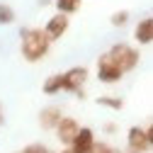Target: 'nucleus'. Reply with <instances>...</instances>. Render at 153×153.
Listing matches in <instances>:
<instances>
[{
    "label": "nucleus",
    "mask_w": 153,
    "mask_h": 153,
    "mask_svg": "<svg viewBox=\"0 0 153 153\" xmlns=\"http://www.w3.org/2000/svg\"><path fill=\"white\" fill-rule=\"evenodd\" d=\"M51 44L53 42L49 39V34L44 29H36V27L34 29H22V46H20V51L25 56V61H29V63L42 61L49 53Z\"/></svg>",
    "instance_id": "nucleus-1"
},
{
    "label": "nucleus",
    "mask_w": 153,
    "mask_h": 153,
    "mask_svg": "<svg viewBox=\"0 0 153 153\" xmlns=\"http://www.w3.org/2000/svg\"><path fill=\"white\" fill-rule=\"evenodd\" d=\"M107 56H109V61L122 71V75L129 73V71H134V68L139 66V61H141L139 59V51L134 49V46H129V44H114L107 51Z\"/></svg>",
    "instance_id": "nucleus-2"
},
{
    "label": "nucleus",
    "mask_w": 153,
    "mask_h": 153,
    "mask_svg": "<svg viewBox=\"0 0 153 153\" xmlns=\"http://www.w3.org/2000/svg\"><path fill=\"white\" fill-rule=\"evenodd\" d=\"M153 146L151 126H131L126 134V153H148Z\"/></svg>",
    "instance_id": "nucleus-3"
},
{
    "label": "nucleus",
    "mask_w": 153,
    "mask_h": 153,
    "mask_svg": "<svg viewBox=\"0 0 153 153\" xmlns=\"http://www.w3.org/2000/svg\"><path fill=\"white\" fill-rule=\"evenodd\" d=\"M85 80H88V68L85 66H73L66 73H61V90L75 92L78 97H85V90H83Z\"/></svg>",
    "instance_id": "nucleus-4"
},
{
    "label": "nucleus",
    "mask_w": 153,
    "mask_h": 153,
    "mask_svg": "<svg viewBox=\"0 0 153 153\" xmlns=\"http://www.w3.org/2000/svg\"><path fill=\"white\" fill-rule=\"evenodd\" d=\"M97 78H100L102 83H109V85L117 83V80H122V71L109 61L107 53H102L100 59H97Z\"/></svg>",
    "instance_id": "nucleus-5"
},
{
    "label": "nucleus",
    "mask_w": 153,
    "mask_h": 153,
    "mask_svg": "<svg viewBox=\"0 0 153 153\" xmlns=\"http://www.w3.org/2000/svg\"><path fill=\"white\" fill-rule=\"evenodd\" d=\"M68 27H71V22H68V15H63V12H56L51 20L46 22V27H44V32L49 34V39L51 42H56V39H61V36L68 32Z\"/></svg>",
    "instance_id": "nucleus-6"
},
{
    "label": "nucleus",
    "mask_w": 153,
    "mask_h": 153,
    "mask_svg": "<svg viewBox=\"0 0 153 153\" xmlns=\"http://www.w3.org/2000/svg\"><path fill=\"white\" fill-rule=\"evenodd\" d=\"M92 141H95V131H92L90 126H80L78 131H75L73 141L68 143V148L75 151V153H88L90 146H92Z\"/></svg>",
    "instance_id": "nucleus-7"
},
{
    "label": "nucleus",
    "mask_w": 153,
    "mask_h": 153,
    "mask_svg": "<svg viewBox=\"0 0 153 153\" xmlns=\"http://www.w3.org/2000/svg\"><path fill=\"white\" fill-rule=\"evenodd\" d=\"M80 129V124L75 122L73 117H61L59 119V124H56V136H59V141L63 143V146H68L71 141H73V136H75V131Z\"/></svg>",
    "instance_id": "nucleus-8"
},
{
    "label": "nucleus",
    "mask_w": 153,
    "mask_h": 153,
    "mask_svg": "<svg viewBox=\"0 0 153 153\" xmlns=\"http://www.w3.org/2000/svg\"><path fill=\"white\" fill-rule=\"evenodd\" d=\"M61 117H63V112H61L59 107H53V105H51V107H44V109L39 112V126H42L44 131H53Z\"/></svg>",
    "instance_id": "nucleus-9"
},
{
    "label": "nucleus",
    "mask_w": 153,
    "mask_h": 153,
    "mask_svg": "<svg viewBox=\"0 0 153 153\" xmlns=\"http://www.w3.org/2000/svg\"><path fill=\"white\" fill-rule=\"evenodd\" d=\"M134 39H136L141 46H148L153 42V20H151V17H143V20L136 25V29H134Z\"/></svg>",
    "instance_id": "nucleus-10"
},
{
    "label": "nucleus",
    "mask_w": 153,
    "mask_h": 153,
    "mask_svg": "<svg viewBox=\"0 0 153 153\" xmlns=\"http://www.w3.org/2000/svg\"><path fill=\"white\" fill-rule=\"evenodd\" d=\"M80 3H83V0H53L56 10L63 12V15H73V12H78V10H80Z\"/></svg>",
    "instance_id": "nucleus-11"
},
{
    "label": "nucleus",
    "mask_w": 153,
    "mask_h": 153,
    "mask_svg": "<svg viewBox=\"0 0 153 153\" xmlns=\"http://www.w3.org/2000/svg\"><path fill=\"white\" fill-rule=\"evenodd\" d=\"M44 95H56V92H61V73H53L49 75V78L44 80Z\"/></svg>",
    "instance_id": "nucleus-12"
},
{
    "label": "nucleus",
    "mask_w": 153,
    "mask_h": 153,
    "mask_svg": "<svg viewBox=\"0 0 153 153\" xmlns=\"http://www.w3.org/2000/svg\"><path fill=\"white\" fill-rule=\"evenodd\" d=\"M97 105L100 107H109V109H124V100L119 97H112V95H102V97H97Z\"/></svg>",
    "instance_id": "nucleus-13"
},
{
    "label": "nucleus",
    "mask_w": 153,
    "mask_h": 153,
    "mask_svg": "<svg viewBox=\"0 0 153 153\" xmlns=\"http://www.w3.org/2000/svg\"><path fill=\"white\" fill-rule=\"evenodd\" d=\"M109 22H112L114 27H124V25L129 22V10H117V12L109 17Z\"/></svg>",
    "instance_id": "nucleus-14"
},
{
    "label": "nucleus",
    "mask_w": 153,
    "mask_h": 153,
    "mask_svg": "<svg viewBox=\"0 0 153 153\" xmlns=\"http://www.w3.org/2000/svg\"><path fill=\"white\" fill-rule=\"evenodd\" d=\"M15 22V10L10 5H0V25H12Z\"/></svg>",
    "instance_id": "nucleus-15"
},
{
    "label": "nucleus",
    "mask_w": 153,
    "mask_h": 153,
    "mask_svg": "<svg viewBox=\"0 0 153 153\" xmlns=\"http://www.w3.org/2000/svg\"><path fill=\"white\" fill-rule=\"evenodd\" d=\"M20 153H53L49 146H44V143H29V146H25Z\"/></svg>",
    "instance_id": "nucleus-16"
},
{
    "label": "nucleus",
    "mask_w": 153,
    "mask_h": 153,
    "mask_svg": "<svg viewBox=\"0 0 153 153\" xmlns=\"http://www.w3.org/2000/svg\"><path fill=\"white\" fill-rule=\"evenodd\" d=\"M88 153H112V146L109 143H102V141H92V146H90Z\"/></svg>",
    "instance_id": "nucleus-17"
},
{
    "label": "nucleus",
    "mask_w": 153,
    "mask_h": 153,
    "mask_svg": "<svg viewBox=\"0 0 153 153\" xmlns=\"http://www.w3.org/2000/svg\"><path fill=\"white\" fill-rule=\"evenodd\" d=\"M105 131H107V134H114V131H117V126H114V124H105Z\"/></svg>",
    "instance_id": "nucleus-18"
},
{
    "label": "nucleus",
    "mask_w": 153,
    "mask_h": 153,
    "mask_svg": "<svg viewBox=\"0 0 153 153\" xmlns=\"http://www.w3.org/2000/svg\"><path fill=\"white\" fill-rule=\"evenodd\" d=\"M5 122V117H3V105H0V124Z\"/></svg>",
    "instance_id": "nucleus-19"
},
{
    "label": "nucleus",
    "mask_w": 153,
    "mask_h": 153,
    "mask_svg": "<svg viewBox=\"0 0 153 153\" xmlns=\"http://www.w3.org/2000/svg\"><path fill=\"white\" fill-rule=\"evenodd\" d=\"M63 153H75V151H71V148H63Z\"/></svg>",
    "instance_id": "nucleus-20"
},
{
    "label": "nucleus",
    "mask_w": 153,
    "mask_h": 153,
    "mask_svg": "<svg viewBox=\"0 0 153 153\" xmlns=\"http://www.w3.org/2000/svg\"><path fill=\"white\" fill-rule=\"evenodd\" d=\"M112 153H122V151H119V148H112Z\"/></svg>",
    "instance_id": "nucleus-21"
},
{
    "label": "nucleus",
    "mask_w": 153,
    "mask_h": 153,
    "mask_svg": "<svg viewBox=\"0 0 153 153\" xmlns=\"http://www.w3.org/2000/svg\"><path fill=\"white\" fill-rule=\"evenodd\" d=\"M15 153H20V151H15Z\"/></svg>",
    "instance_id": "nucleus-22"
}]
</instances>
